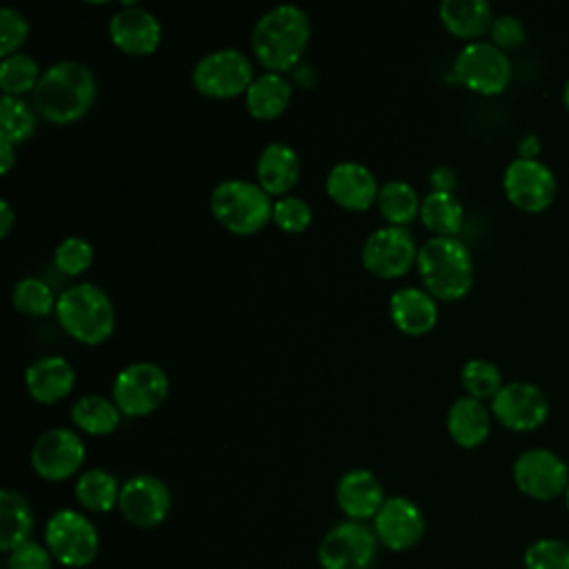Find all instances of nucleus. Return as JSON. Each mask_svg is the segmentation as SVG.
I'll return each instance as SVG.
<instances>
[{
  "instance_id": "f257e3e1",
  "label": "nucleus",
  "mask_w": 569,
  "mask_h": 569,
  "mask_svg": "<svg viewBox=\"0 0 569 569\" xmlns=\"http://www.w3.org/2000/svg\"><path fill=\"white\" fill-rule=\"evenodd\" d=\"M311 38L307 13L293 4H278L262 13L249 36L256 60L271 73L293 69Z\"/></svg>"
},
{
  "instance_id": "f03ea898",
  "label": "nucleus",
  "mask_w": 569,
  "mask_h": 569,
  "mask_svg": "<svg viewBox=\"0 0 569 569\" xmlns=\"http://www.w3.org/2000/svg\"><path fill=\"white\" fill-rule=\"evenodd\" d=\"M96 91L89 67L62 60L42 71L33 89V107L51 124H71L93 107Z\"/></svg>"
},
{
  "instance_id": "7ed1b4c3",
  "label": "nucleus",
  "mask_w": 569,
  "mask_h": 569,
  "mask_svg": "<svg viewBox=\"0 0 569 569\" xmlns=\"http://www.w3.org/2000/svg\"><path fill=\"white\" fill-rule=\"evenodd\" d=\"M416 267L425 291L442 302L465 298L473 284V260L458 238H429L418 249Z\"/></svg>"
},
{
  "instance_id": "20e7f679",
  "label": "nucleus",
  "mask_w": 569,
  "mask_h": 569,
  "mask_svg": "<svg viewBox=\"0 0 569 569\" xmlns=\"http://www.w3.org/2000/svg\"><path fill=\"white\" fill-rule=\"evenodd\" d=\"M56 318L73 340L89 347L102 345L107 338H111L116 327L111 298L91 282H80L64 289L56 302Z\"/></svg>"
},
{
  "instance_id": "39448f33",
  "label": "nucleus",
  "mask_w": 569,
  "mask_h": 569,
  "mask_svg": "<svg viewBox=\"0 0 569 569\" xmlns=\"http://www.w3.org/2000/svg\"><path fill=\"white\" fill-rule=\"evenodd\" d=\"M209 207L213 218L236 236H253L267 227L273 202L260 184L247 180H222L213 187Z\"/></svg>"
},
{
  "instance_id": "423d86ee",
  "label": "nucleus",
  "mask_w": 569,
  "mask_h": 569,
  "mask_svg": "<svg viewBox=\"0 0 569 569\" xmlns=\"http://www.w3.org/2000/svg\"><path fill=\"white\" fill-rule=\"evenodd\" d=\"M44 545L64 567H87L98 556L100 538L93 522L76 509H58L44 527Z\"/></svg>"
},
{
  "instance_id": "0eeeda50",
  "label": "nucleus",
  "mask_w": 569,
  "mask_h": 569,
  "mask_svg": "<svg viewBox=\"0 0 569 569\" xmlns=\"http://www.w3.org/2000/svg\"><path fill=\"white\" fill-rule=\"evenodd\" d=\"M251 60L238 49H218L204 53L191 71L198 93L216 100L244 96L253 82Z\"/></svg>"
},
{
  "instance_id": "6e6552de",
  "label": "nucleus",
  "mask_w": 569,
  "mask_h": 569,
  "mask_svg": "<svg viewBox=\"0 0 569 569\" xmlns=\"http://www.w3.org/2000/svg\"><path fill=\"white\" fill-rule=\"evenodd\" d=\"M453 78L473 93L496 96L511 80V60L491 42H467L453 60Z\"/></svg>"
},
{
  "instance_id": "1a4fd4ad",
  "label": "nucleus",
  "mask_w": 569,
  "mask_h": 569,
  "mask_svg": "<svg viewBox=\"0 0 569 569\" xmlns=\"http://www.w3.org/2000/svg\"><path fill=\"white\" fill-rule=\"evenodd\" d=\"M113 402L129 418L153 413L169 393L167 373L153 362H131L113 378Z\"/></svg>"
},
{
  "instance_id": "9d476101",
  "label": "nucleus",
  "mask_w": 569,
  "mask_h": 569,
  "mask_svg": "<svg viewBox=\"0 0 569 569\" xmlns=\"http://www.w3.org/2000/svg\"><path fill=\"white\" fill-rule=\"evenodd\" d=\"M376 553L378 538L373 527L358 520H342L320 540L318 562L322 569H369Z\"/></svg>"
},
{
  "instance_id": "9b49d317",
  "label": "nucleus",
  "mask_w": 569,
  "mask_h": 569,
  "mask_svg": "<svg viewBox=\"0 0 569 569\" xmlns=\"http://www.w3.org/2000/svg\"><path fill=\"white\" fill-rule=\"evenodd\" d=\"M502 189L511 204L538 213L547 209L558 191L553 171L538 158H513L502 173Z\"/></svg>"
},
{
  "instance_id": "f8f14e48",
  "label": "nucleus",
  "mask_w": 569,
  "mask_h": 569,
  "mask_svg": "<svg viewBox=\"0 0 569 569\" xmlns=\"http://www.w3.org/2000/svg\"><path fill=\"white\" fill-rule=\"evenodd\" d=\"M416 260L418 247L405 227H380L362 244V267L382 280L405 276Z\"/></svg>"
},
{
  "instance_id": "ddd939ff",
  "label": "nucleus",
  "mask_w": 569,
  "mask_h": 569,
  "mask_svg": "<svg viewBox=\"0 0 569 569\" xmlns=\"http://www.w3.org/2000/svg\"><path fill=\"white\" fill-rule=\"evenodd\" d=\"M516 487L533 500H553L569 485L567 462L551 449H525L513 462Z\"/></svg>"
},
{
  "instance_id": "4468645a",
  "label": "nucleus",
  "mask_w": 569,
  "mask_h": 569,
  "mask_svg": "<svg viewBox=\"0 0 569 569\" xmlns=\"http://www.w3.org/2000/svg\"><path fill=\"white\" fill-rule=\"evenodd\" d=\"M84 442L67 427L47 429L31 447L33 471L49 482H62L71 478L84 462Z\"/></svg>"
},
{
  "instance_id": "2eb2a0df",
  "label": "nucleus",
  "mask_w": 569,
  "mask_h": 569,
  "mask_svg": "<svg viewBox=\"0 0 569 569\" xmlns=\"http://www.w3.org/2000/svg\"><path fill=\"white\" fill-rule=\"evenodd\" d=\"M491 413L511 431H533L547 420L549 400L538 385L513 380L491 398Z\"/></svg>"
},
{
  "instance_id": "dca6fc26",
  "label": "nucleus",
  "mask_w": 569,
  "mask_h": 569,
  "mask_svg": "<svg viewBox=\"0 0 569 569\" xmlns=\"http://www.w3.org/2000/svg\"><path fill=\"white\" fill-rule=\"evenodd\" d=\"M118 509L131 525L151 529L160 525L171 509L169 487L160 478L149 473L131 476L120 487Z\"/></svg>"
},
{
  "instance_id": "f3484780",
  "label": "nucleus",
  "mask_w": 569,
  "mask_h": 569,
  "mask_svg": "<svg viewBox=\"0 0 569 569\" xmlns=\"http://www.w3.org/2000/svg\"><path fill=\"white\" fill-rule=\"evenodd\" d=\"M425 516L420 507L405 498H387L373 518V533L378 542L391 551H407L416 547L425 536Z\"/></svg>"
},
{
  "instance_id": "a211bd4d",
  "label": "nucleus",
  "mask_w": 569,
  "mask_h": 569,
  "mask_svg": "<svg viewBox=\"0 0 569 569\" xmlns=\"http://www.w3.org/2000/svg\"><path fill=\"white\" fill-rule=\"evenodd\" d=\"M109 38L127 56H149L160 47L162 27L151 11L127 4L111 16Z\"/></svg>"
},
{
  "instance_id": "6ab92c4d",
  "label": "nucleus",
  "mask_w": 569,
  "mask_h": 569,
  "mask_svg": "<svg viewBox=\"0 0 569 569\" xmlns=\"http://www.w3.org/2000/svg\"><path fill=\"white\" fill-rule=\"evenodd\" d=\"M327 196L347 211H367L378 202L380 187L376 176L360 162H338L329 169L325 180Z\"/></svg>"
},
{
  "instance_id": "aec40b11",
  "label": "nucleus",
  "mask_w": 569,
  "mask_h": 569,
  "mask_svg": "<svg viewBox=\"0 0 569 569\" xmlns=\"http://www.w3.org/2000/svg\"><path fill=\"white\" fill-rule=\"evenodd\" d=\"M336 500L349 520L365 522L376 518L387 498L380 480L369 469H351L338 480Z\"/></svg>"
},
{
  "instance_id": "412c9836",
  "label": "nucleus",
  "mask_w": 569,
  "mask_h": 569,
  "mask_svg": "<svg viewBox=\"0 0 569 569\" xmlns=\"http://www.w3.org/2000/svg\"><path fill=\"white\" fill-rule=\"evenodd\" d=\"M76 385L73 367L62 356H42L24 371V387L40 405L60 402Z\"/></svg>"
},
{
  "instance_id": "4be33fe9",
  "label": "nucleus",
  "mask_w": 569,
  "mask_h": 569,
  "mask_svg": "<svg viewBox=\"0 0 569 569\" xmlns=\"http://www.w3.org/2000/svg\"><path fill=\"white\" fill-rule=\"evenodd\" d=\"M393 325L407 336H425L438 322L436 298L418 287H400L389 298Z\"/></svg>"
},
{
  "instance_id": "5701e85b",
  "label": "nucleus",
  "mask_w": 569,
  "mask_h": 569,
  "mask_svg": "<svg viewBox=\"0 0 569 569\" xmlns=\"http://www.w3.org/2000/svg\"><path fill=\"white\" fill-rule=\"evenodd\" d=\"M258 184L269 196H287L300 176L298 153L284 142H271L260 151L256 164Z\"/></svg>"
},
{
  "instance_id": "b1692460",
  "label": "nucleus",
  "mask_w": 569,
  "mask_h": 569,
  "mask_svg": "<svg viewBox=\"0 0 569 569\" xmlns=\"http://www.w3.org/2000/svg\"><path fill=\"white\" fill-rule=\"evenodd\" d=\"M489 429L491 418L482 400L462 396L447 411V431L451 440L462 449H473L482 445L489 436Z\"/></svg>"
},
{
  "instance_id": "393cba45",
  "label": "nucleus",
  "mask_w": 569,
  "mask_h": 569,
  "mask_svg": "<svg viewBox=\"0 0 569 569\" xmlns=\"http://www.w3.org/2000/svg\"><path fill=\"white\" fill-rule=\"evenodd\" d=\"M438 16L451 36L469 42L487 33L493 22V11L487 0H445L438 7Z\"/></svg>"
},
{
  "instance_id": "a878e982",
  "label": "nucleus",
  "mask_w": 569,
  "mask_h": 569,
  "mask_svg": "<svg viewBox=\"0 0 569 569\" xmlns=\"http://www.w3.org/2000/svg\"><path fill=\"white\" fill-rule=\"evenodd\" d=\"M291 102V84L282 73L258 76L244 93V107L256 120H276Z\"/></svg>"
},
{
  "instance_id": "bb28decb",
  "label": "nucleus",
  "mask_w": 569,
  "mask_h": 569,
  "mask_svg": "<svg viewBox=\"0 0 569 569\" xmlns=\"http://www.w3.org/2000/svg\"><path fill=\"white\" fill-rule=\"evenodd\" d=\"M33 533V511L27 498L18 491H0V549L13 551L29 542Z\"/></svg>"
},
{
  "instance_id": "cd10ccee",
  "label": "nucleus",
  "mask_w": 569,
  "mask_h": 569,
  "mask_svg": "<svg viewBox=\"0 0 569 569\" xmlns=\"http://www.w3.org/2000/svg\"><path fill=\"white\" fill-rule=\"evenodd\" d=\"M120 418L122 411L118 409V405L98 393L80 396L71 407V422L89 436L113 433L120 425Z\"/></svg>"
},
{
  "instance_id": "c85d7f7f",
  "label": "nucleus",
  "mask_w": 569,
  "mask_h": 569,
  "mask_svg": "<svg viewBox=\"0 0 569 569\" xmlns=\"http://www.w3.org/2000/svg\"><path fill=\"white\" fill-rule=\"evenodd\" d=\"M420 220L422 224L440 238H456L462 227V204L449 191H431L420 200Z\"/></svg>"
},
{
  "instance_id": "c756f323",
  "label": "nucleus",
  "mask_w": 569,
  "mask_h": 569,
  "mask_svg": "<svg viewBox=\"0 0 569 569\" xmlns=\"http://www.w3.org/2000/svg\"><path fill=\"white\" fill-rule=\"evenodd\" d=\"M120 487L116 476H111L104 469H89L84 473H80V478L76 480L73 493L76 500L87 509V511H111L113 507H118L120 500Z\"/></svg>"
},
{
  "instance_id": "7c9ffc66",
  "label": "nucleus",
  "mask_w": 569,
  "mask_h": 569,
  "mask_svg": "<svg viewBox=\"0 0 569 569\" xmlns=\"http://www.w3.org/2000/svg\"><path fill=\"white\" fill-rule=\"evenodd\" d=\"M378 209L391 227L409 224L420 213V200L416 189L405 180H389L380 187Z\"/></svg>"
},
{
  "instance_id": "2f4dec72",
  "label": "nucleus",
  "mask_w": 569,
  "mask_h": 569,
  "mask_svg": "<svg viewBox=\"0 0 569 569\" xmlns=\"http://www.w3.org/2000/svg\"><path fill=\"white\" fill-rule=\"evenodd\" d=\"M36 133V111L22 98L2 96L0 100V140L22 144Z\"/></svg>"
},
{
  "instance_id": "473e14b6",
  "label": "nucleus",
  "mask_w": 569,
  "mask_h": 569,
  "mask_svg": "<svg viewBox=\"0 0 569 569\" xmlns=\"http://www.w3.org/2000/svg\"><path fill=\"white\" fill-rule=\"evenodd\" d=\"M42 71L36 62V58L27 53H13L9 58H2L0 62V89L2 96L20 98L22 93H33Z\"/></svg>"
},
{
  "instance_id": "72a5a7b5",
  "label": "nucleus",
  "mask_w": 569,
  "mask_h": 569,
  "mask_svg": "<svg viewBox=\"0 0 569 569\" xmlns=\"http://www.w3.org/2000/svg\"><path fill=\"white\" fill-rule=\"evenodd\" d=\"M58 298H53V291L47 282L38 278H22L11 289V305L24 316L31 318H44L51 311H56Z\"/></svg>"
},
{
  "instance_id": "f704fd0d",
  "label": "nucleus",
  "mask_w": 569,
  "mask_h": 569,
  "mask_svg": "<svg viewBox=\"0 0 569 569\" xmlns=\"http://www.w3.org/2000/svg\"><path fill=\"white\" fill-rule=\"evenodd\" d=\"M460 382H462L467 396H471L476 400H485V398H493L500 391L502 373L493 362H489L485 358H471L462 365Z\"/></svg>"
},
{
  "instance_id": "c9c22d12",
  "label": "nucleus",
  "mask_w": 569,
  "mask_h": 569,
  "mask_svg": "<svg viewBox=\"0 0 569 569\" xmlns=\"http://www.w3.org/2000/svg\"><path fill=\"white\" fill-rule=\"evenodd\" d=\"M93 262V247L78 236L64 238L53 251V264L64 276H80Z\"/></svg>"
},
{
  "instance_id": "e433bc0d",
  "label": "nucleus",
  "mask_w": 569,
  "mask_h": 569,
  "mask_svg": "<svg viewBox=\"0 0 569 569\" xmlns=\"http://www.w3.org/2000/svg\"><path fill=\"white\" fill-rule=\"evenodd\" d=\"M527 569H569V545L558 538H540L525 551Z\"/></svg>"
},
{
  "instance_id": "4c0bfd02",
  "label": "nucleus",
  "mask_w": 569,
  "mask_h": 569,
  "mask_svg": "<svg viewBox=\"0 0 569 569\" xmlns=\"http://www.w3.org/2000/svg\"><path fill=\"white\" fill-rule=\"evenodd\" d=\"M271 220L284 233H302L311 224V207L298 196H282L273 202Z\"/></svg>"
},
{
  "instance_id": "58836bf2",
  "label": "nucleus",
  "mask_w": 569,
  "mask_h": 569,
  "mask_svg": "<svg viewBox=\"0 0 569 569\" xmlns=\"http://www.w3.org/2000/svg\"><path fill=\"white\" fill-rule=\"evenodd\" d=\"M27 36H29L27 18L11 7H2L0 9V56L9 58L18 53Z\"/></svg>"
},
{
  "instance_id": "ea45409f",
  "label": "nucleus",
  "mask_w": 569,
  "mask_h": 569,
  "mask_svg": "<svg viewBox=\"0 0 569 569\" xmlns=\"http://www.w3.org/2000/svg\"><path fill=\"white\" fill-rule=\"evenodd\" d=\"M489 36H491V44H496L498 49L505 51V49L520 47L527 40V29L518 16L502 13V16L493 18Z\"/></svg>"
},
{
  "instance_id": "a19ab883",
  "label": "nucleus",
  "mask_w": 569,
  "mask_h": 569,
  "mask_svg": "<svg viewBox=\"0 0 569 569\" xmlns=\"http://www.w3.org/2000/svg\"><path fill=\"white\" fill-rule=\"evenodd\" d=\"M7 569H53V556L47 545L29 540L9 551Z\"/></svg>"
},
{
  "instance_id": "79ce46f5",
  "label": "nucleus",
  "mask_w": 569,
  "mask_h": 569,
  "mask_svg": "<svg viewBox=\"0 0 569 569\" xmlns=\"http://www.w3.org/2000/svg\"><path fill=\"white\" fill-rule=\"evenodd\" d=\"M431 182H433V187H436L433 191H449V193H451V189L456 187V178H453L451 169H445V167H440V169L433 171Z\"/></svg>"
},
{
  "instance_id": "37998d69",
  "label": "nucleus",
  "mask_w": 569,
  "mask_h": 569,
  "mask_svg": "<svg viewBox=\"0 0 569 569\" xmlns=\"http://www.w3.org/2000/svg\"><path fill=\"white\" fill-rule=\"evenodd\" d=\"M13 220H16V216H13L11 204H9L7 200H2V202H0V238H2V240L9 236V231H11V227H13Z\"/></svg>"
},
{
  "instance_id": "c03bdc74",
  "label": "nucleus",
  "mask_w": 569,
  "mask_h": 569,
  "mask_svg": "<svg viewBox=\"0 0 569 569\" xmlns=\"http://www.w3.org/2000/svg\"><path fill=\"white\" fill-rule=\"evenodd\" d=\"M13 147L11 142L7 140H0V173H9L13 162H16V153H13Z\"/></svg>"
},
{
  "instance_id": "a18cd8bd",
  "label": "nucleus",
  "mask_w": 569,
  "mask_h": 569,
  "mask_svg": "<svg viewBox=\"0 0 569 569\" xmlns=\"http://www.w3.org/2000/svg\"><path fill=\"white\" fill-rule=\"evenodd\" d=\"M538 138L536 136H525L518 144V151H520V158H538Z\"/></svg>"
},
{
  "instance_id": "49530a36",
  "label": "nucleus",
  "mask_w": 569,
  "mask_h": 569,
  "mask_svg": "<svg viewBox=\"0 0 569 569\" xmlns=\"http://www.w3.org/2000/svg\"><path fill=\"white\" fill-rule=\"evenodd\" d=\"M562 100H565V107L569 109V80L565 82V89H562Z\"/></svg>"
},
{
  "instance_id": "de8ad7c7",
  "label": "nucleus",
  "mask_w": 569,
  "mask_h": 569,
  "mask_svg": "<svg viewBox=\"0 0 569 569\" xmlns=\"http://www.w3.org/2000/svg\"><path fill=\"white\" fill-rule=\"evenodd\" d=\"M562 496H565V505H567V509H569V485H567V489H565Z\"/></svg>"
}]
</instances>
